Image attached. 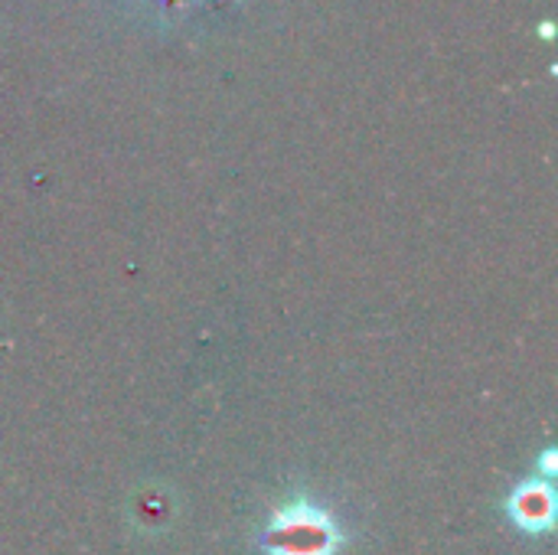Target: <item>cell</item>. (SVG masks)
Instances as JSON below:
<instances>
[{"label":"cell","instance_id":"obj_1","mask_svg":"<svg viewBox=\"0 0 558 555\" xmlns=\"http://www.w3.org/2000/svg\"><path fill=\"white\" fill-rule=\"evenodd\" d=\"M258 543L265 555H337L343 533L330 510L307 497H294L271 514Z\"/></svg>","mask_w":558,"mask_h":555},{"label":"cell","instance_id":"obj_2","mask_svg":"<svg viewBox=\"0 0 558 555\" xmlns=\"http://www.w3.org/2000/svg\"><path fill=\"white\" fill-rule=\"evenodd\" d=\"M507 517L523 533H549L556 527V491L543 478H530L507 497Z\"/></svg>","mask_w":558,"mask_h":555},{"label":"cell","instance_id":"obj_3","mask_svg":"<svg viewBox=\"0 0 558 555\" xmlns=\"http://www.w3.org/2000/svg\"><path fill=\"white\" fill-rule=\"evenodd\" d=\"M173 514H177V500H173V494H170L167 487H160V484L144 487V491L131 500V517H134L137 530H144V533H163V530H170Z\"/></svg>","mask_w":558,"mask_h":555},{"label":"cell","instance_id":"obj_4","mask_svg":"<svg viewBox=\"0 0 558 555\" xmlns=\"http://www.w3.org/2000/svg\"><path fill=\"white\" fill-rule=\"evenodd\" d=\"M536 468H539L543 481H553V474H556V451H553V448H546V451L539 455Z\"/></svg>","mask_w":558,"mask_h":555}]
</instances>
